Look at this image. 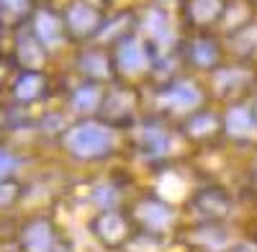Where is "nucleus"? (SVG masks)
Returning <instances> with one entry per match:
<instances>
[{
    "mask_svg": "<svg viewBox=\"0 0 257 252\" xmlns=\"http://www.w3.org/2000/svg\"><path fill=\"white\" fill-rule=\"evenodd\" d=\"M100 103V88L98 85H80L75 93H72V108L77 113H88V111H95Z\"/></svg>",
    "mask_w": 257,
    "mask_h": 252,
    "instance_id": "dca6fc26",
    "label": "nucleus"
},
{
    "mask_svg": "<svg viewBox=\"0 0 257 252\" xmlns=\"http://www.w3.org/2000/svg\"><path fill=\"white\" fill-rule=\"evenodd\" d=\"M0 31H3V26H0Z\"/></svg>",
    "mask_w": 257,
    "mask_h": 252,
    "instance_id": "c85d7f7f",
    "label": "nucleus"
},
{
    "mask_svg": "<svg viewBox=\"0 0 257 252\" xmlns=\"http://www.w3.org/2000/svg\"><path fill=\"white\" fill-rule=\"evenodd\" d=\"M116 67L126 75H137L149 65V54L144 49V44L134 36H123L116 44V54H113Z\"/></svg>",
    "mask_w": 257,
    "mask_h": 252,
    "instance_id": "20e7f679",
    "label": "nucleus"
},
{
    "mask_svg": "<svg viewBox=\"0 0 257 252\" xmlns=\"http://www.w3.org/2000/svg\"><path fill=\"white\" fill-rule=\"evenodd\" d=\"M3 75H6V70H3V67H0V77H3Z\"/></svg>",
    "mask_w": 257,
    "mask_h": 252,
    "instance_id": "a878e982",
    "label": "nucleus"
},
{
    "mask_svg": "<svg viewBox=\"0 0 257 252\" xmlns=\"http://www.w3.org/2000/svg\"><path fill=\"white\" fill-rule=\"evenodd\" d=\"M234 252H257V247H252V244H239Z\"/></svg>",
    "mask_w": 257,
    "mask_h": 252,
    "instance_id": "b1692460",
    "label": "nucleus"
},
{
    "mask_svg": "<svg viewBox=\"0 0 257 252\" xmlns=\"http://www.w3.org/2000/svg\"><path fill=\"white\" fill-rule=\"evenodd\" d=\"M18 196V185L16 183H0V208L11 206V201Z\"/></svg>",
    "mask_w": 257,
    "mask_h": 252,
    "instance_id": "412c9836",
    "label": "nucleus"
},
{
    "mask_svg": "<svg viewBox=\"0 0 257 252\" xmlns=\"http://www.w3.org/2000/svg\"><path fill=\"white\" fill-rule=\"evenodd\" d=\"M252 3H254V6H257V0H252Z\"/></svg>",
    "mask_w": 257,
    "mask_h": 252,
    "instance_id": "bb28decb",
    "label": "nucleus"
},
{
    "mask_svg": "<svg viewBox=\"0 0 257 252\" xmlns=\"http://www.w3.org/2000/svg\"><path fill=\"white\" fill-rule=\"evenodd\" d=\"M226 13L224 0H188L185 3V21L196 29H208Z\"/></svg>",
    "mask_w": 257,
    "mask_h": 252,
    "instance_id": "39448f33",
    "label": "nucleus"
},
{
    "mask_svg": "<svg viewBox=\"0 0 257 252\" xmlns=\"http://www.w3.org/2000/svg\"><path fill=\"white\" fill-rule=\"evenodd\" d=\"M95 232L100 239L105 242H121L123 234H126V221L118 216V214H103L98 221H95Z\"/></svg>",
    "mask_w": 257,
    "mask_h": 252,
    "instance_id": "f8f14e48",
    "label": "nucleus"
},
{
    "mask_svg": "<svg viewBox=\"0 0 257 252\" xmlns=\"http://www.w3.org/2000/svg\"><path fill=\"white\" fill-rule=\"evenodd\" d=\"M201 206L206 208L208 214H224V211H226V201H224V198H216L213 193H206V196L201 198Z\"/></svg>",
    "mask_w": 257,
    "mask_h": 252,
    "instance_id": "aec40b11",
    "label": "nucleus"
},
{
    "mask_svg": "<svg viewBox=\"0 0 257 252\" xmlns=\"http://www.w3.org/2000/svg\"><path fill=\"white\" fill-rule=\"evenodd\" d=\"M31 31L44 47L57 44L64 36V21L52 8H36V13L31 16Z\"/></svg>",
    "mask_w": 257,
    "mask_h": 252,
    "instance_id": "423d86ee",
    "label": "nucleus"
},
{
    "mask_svg": "<svg viewBox=\"0 0 257 252\" xmlns=\"http://www.w3.org/2000/svg\"><path fill=\"white\" fill-rule=\"evenodd\" d=\"M95 201L98 203H113L116 201V191H113V188H108V185H103V188H98V191H95Z\"/></svg>",
    "mask_w": 257,
    "mask_h": 252,
    "instance_id": "4be33fe9",
    "label": "nucleus"
},
{
    "mask_svg": "<svg viewBox=\"0 0 257 252\" xmlns=\"http://www.w3.org/2000/svg\"><path fill=\"white\" fill-rule=\"evenodd\" d=\"M139 219L147 226H152V229H165L170 221H173V214H170L162 203L149 201V203H142L139 206Z\"/></svg>",
    "mask_w": 257,
    "mask_h": 252,
    "instance_id": "4468645a",
    "label": "nucleus"
},
{
    "mask_svg": "<svg viewBox=\"0 0 257 252\" xmlns=\"http://www.w3.org/2000/svg\"><path fill=\"white\" fill-rule=\"evenodd\" d=\"M64 144H67V150L75 157H82V160L103 157L113 147V134L105 129V126L90 121V123L72 126L67 132V137H64Z\"/></svg>",
    "mask_w": 257,
    "mask_h": 252,
    "instance_id": "f257e3e1",
    "label": "nucleus"
},
{
    "mask_svg": "<svg viewBox=\"0 0 257 252\" xmlns=\"http://www.w3.org/2000/svg\"><path fill=\"white\" fill-rule=\"evenodd\" d=\"M13 57L26 72H41V67L47 65V47L34 36V31H21L16 36V47H13Z\"/></svg>",
    "mask_w": 257,
    "mask_h": 252,
    "instance_id": "7ed1b4c3",
    "label": "nucleus"
},
{
    "mask_svg": "<svg viewBox=\"0 0 257 252\" xmlns=\"http://www.w3.org/2000/svg\"><path fill=\"white\" fill-rule=\"evenodd\" d=\"M36 13L34 0H0V26H24Z\"/></svg>",
    "mask_w": 257,
    "mask_h": 252,
    "instance_id": "6e6552de",
    "label": "nucleus"
},
{
    "mask_svg": "<svg viewBox=\"0 0 257 252\" xmlns=\"http://www.w3.org/2000/svg\"><path fill=\"white\" fill-rule=\"evenodd\" d=\"M254 111H257V106H254Z\"/></svg>",
    "mask_w": 257,
    "mask_h": 252,
    "instance_id": "c756f323",
    "label": "nucleus"
},
{
    "mask_svg": "<svg viewBox=\"0 0 257 252\" xmlns=\"http://www.w3.org/2000/svg\"><path fill=\"white\" fill-rule=\"evenodd\" d=\"M157 191H160V193H162V198H167V201H180V198H183V193H185V185H183V180H180V178H175L173 173H167V175H162V178H160Z\"/></svg>",
    "mask_w": 257,
    "mask_h": 252,
    "instance_id": "a211bd4d",
    "label": "nucleus"
},
{
    "mask_svg": "<svg viewBox=\"0 0 257 252\" xmlns=\"http://www.w3.org/2000/svg\"><path fill=\"white\" fill-rule=\"evenodd\" d=\"M226 132L231 137H249L254 132V118L247 108H231L226 116Z\"/></svg>",
    "mask_w": 257,
    "mask_h": 252,
    "instance_id": "2eb2a0df",
    "label": "nucleus"
},
{
    "mask_svg": "<svg viewBox=\"0 0 257 252\" xmlns=\"http://www.w3.org/2000/svg\"><path fill=\"white\" fill-rule=\"evenodd\" d=\"M24 244L29 252H49L52 249V226L44 219H36L24 229Z\"/></svg>",
    "mask_w": 257,
    "mask_h": 252,
    "instance_id": "9d476101",
    "label": "nucleus"
},
{
    "mask_svg": "<svg viewBox=\"0 0 257 252\" xmlns=\"http://www.w3.org/2000/svg\"><path fill=\"white\" fill-rule=\"evenodd\" d=\"M111 57L105 54V52H100V49H90V52H85L82 54V59H80V70H85L88 75H93V77H105L108 75V70H111Z\"/></svg>",
    "mask_w": 257,
    "mask_h": 252,
    "instance_id": "ddd939ff",
    "label": "nucleus"
},
{
    "mask_svg": "<svg viewBox=\"0 0 257 252\" xmlns=\"http://www.w3.org/2000/svg\"><path fill=\"white\" fill-rule=\"evenodd\" d=\"M211 132H216V118L211 113H196V118L190 121V134L193 137H206Z\"/></svg>",
    "mask_w": 257,
    "mask_h": 252,
    "instance_id": "6ab92c4d",
    "label": "nucleus"
},
{
    "mask_svg": "<svg viewBox=\"0 0 257 252\" xmlns=\"http://www.w3.org/2000/svg\"><path fill=\"white\" fill-rule=\"evenodd\" d=\"M188 57L190 62L196 67H213L219 62V41H213L208 36H198V39H193L190 44H188Z\"/></svg>",
    "mask_w": 257,
    "mask_h": 252,
    "instance_id": "1a4fd4ad",
    "label": "nucleus"
},
{
    "mask_svg": "<svg viewBox=\"0 0 257 252\" xmlns=\"http://www.w3.org/2000/svg\"><path fill=\"white\" fill-rule=\"evenodd\" d=\"M13 165H16V160H13L11 155L0 152V175H6L8 170H13Z\"/></svg>",
    "mask_w": 257,
    "mask_h": 252,
    "instance_id": "5701e85b",
    "label": "nucleus"
},
{
    "mask_svg": "<svg viewBox=\"0 0 257 252\" xmlns=\"http://www.w3.org/2000/svg\"><path fill=\"white\" fill-rule=\"evenodd\" d=\"M142 144L149 155H165L167 152V134L157 126H147L142 132Z\"/></svg>",
    "mask_w": 257,
    "mask_h": 252,
    "instance_id": "f3484780",
    "label": "nucleus"
},
{
    "mask_svg": "<svg viewBox=\"0 0 257 252\" xmlns=\"http://www.w3.org/2000/svg\"><path fill=\"white\" fill-rule=\"evenodd\" d=\"M47 93V75L44 72H24L13 82V98L21 103L39 100Z\"/></svg>",
    "mask_w": 257,
    "mask_h": 252,
    "instance_id": "0eeeda50",
    "label": "nucleus"
},
{
    "mask_svg": "<svg viewBox=\"0 0 257 252\" xmlns=\"http://www.w3.org/2000/svg\"><path fill=\"white\" fill-rule=\"evenodd\" d=\"M105 3H111V6H121V3H126V0H105Z\"/></svg>",
    "mask_w": 257,
    "mask_h": 252,
    "instance_id": "393cba45",
    "label": "nucleus"
},
{
    "mask_svg": "<svg viewBox=\"0 0 257 252\" xmlns=\"http://www.w3.org/2000/svg\"><path fill=\"white\" fill-rule=\"evenodd\" d=\"M254 170H257V162H254Z\"/></svg>",
    "mask_w": 257,
    "mask_h": 252,
    "instance_id": "cd10ccee",
    "label": "nucleus"
},
{
    "mask_svg": "<svg viewBox=\"0 0 257 252\" xmlns=\"http://www.w3.org/2000/svg\"><path fill=\"white\" fill-rule=\"evenodd\" d=\"M64 31H67L72 39L85 41L93 39L100 29H103V16L98 8H93L88 0H72V3L64 8Z\"/></svg>",
    "mask_w": 257,
    "mask_h": 252,
    "instance_id": "f03ea898",
    "label": "nucleus"
},
{
    "mask_svg": "<svg viewBox=\"0 0 257 252\" xmlns=\"http://www.w3.org/2000/svg\"><path fill=\"white\" fill-rule=\"evenodd\" d=\"M162 100L167 103L170 108L188 111V108H193V106L201 100V93H198L196 85H190V82H178V85H173V88L162 95Z\"/></svg>",
    "mask_w": 257,
    "mask_h": 252,
    "instance_id": "9b49d317",
    "label": "nucleus"
}]
</instances>
